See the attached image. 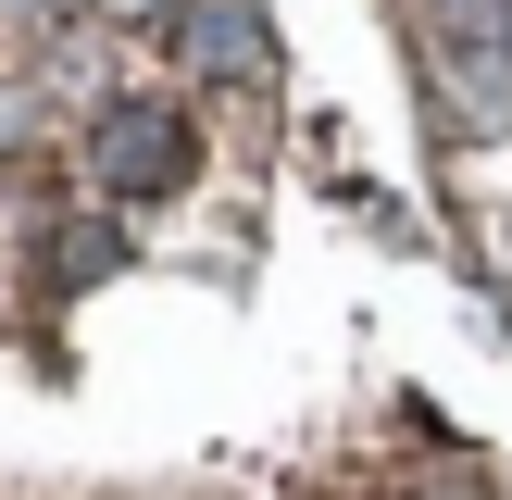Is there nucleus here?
Wrapping results in <instances>:
<instances>
[{
	"label": "nucleus",
	"instance_id": "f257e3e1",
	"mask_svg": "<svg viewBox=\"0 0 512 500\" xmlns=\"http://www.w3.org/2000/svg\"><path fill=\"white\" fill-rule=\"evenodd\" d=\"M88 175L113 200H175L200 175V138H188V113H150V100H113L100 113V138H88Z\"/></svg>",
	"mask_w": 512,
	"mask_h": 500
},
{
	"label": "nucleus",
	"instance_id": "f03ea898",
	"mask_svg": "<svg viewBox=\"0 0 512 500\" xmlns=\"http://www.w3.org/2000/svg\"><path fill=\"white\" fill-rule=\"evenodd\" d=\"M175 63L188 75H263L275 63L263 0H188V13H175Z\"/></svg>",
	"mask_w": 512,
	"mask_h": 500
},
{
	"label": "nucleus",
	"instance_id": "7ed1b4c3",
	"mask_svg": "<svg viewBox=\"0 0 512 500\" xmlns=\"http://www.w3.org/2000/svg\"><path fill=\"white\" fill-rule=\"evenodd\" d=\"M438 25H450V38H475L488 63L512 50V0H438Z\"/></svg>",
	"mask_w": 512,
	"mask_h": 500
},
{
	"label": "nucleus",
	"instance_id": "20e7f679",
	"mask_svg": "<svg viewBox=\"0 0 512 500\" xmlns=\"http://www.w3.org/2000/svg\"><path fill=\"white\" fill-rule=\"evenodd\" d=\"M88 13H113V25H150V13H163V25H175L188 0H88Z\"/></svg>",
	"mask_w": 512,
	"mask_h": 500
}]
</instances>
